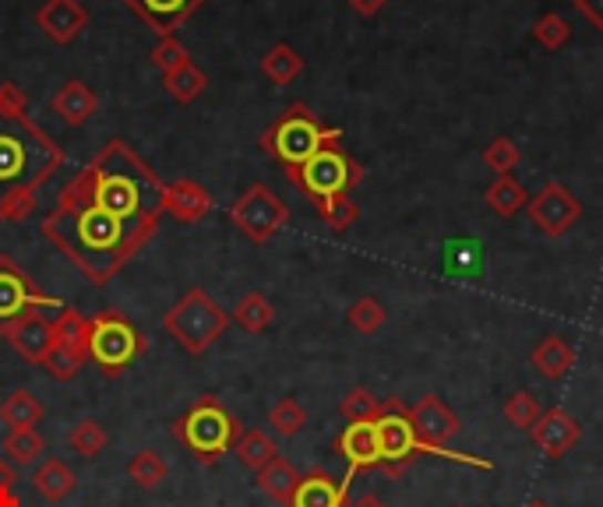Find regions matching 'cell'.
I'll use <instances>...</instances> for the list:
<instances>
[{
  "instance_id": "6da1fadb",
  "label": "cell",
  "mask_w": 603,
  "mask_h": 507,
  "mask_svg": "<svg viewBox=\"0 0 603 507\" xmlns=\"http://www.w3.org/2000/svg\"><path fill=\"white\" fill-rule=\"evenodd\" d=\"M47 232L95 282H103L110 271L121 268V261L134 250V244L149 237L152 223H124L110 216L100 205L71 198L61 211H53L47 219Z\"/></svg>"
},
{
  "instance_id": "7a4b0ae2",
  "label": "cell",
  "mask_w": 603,
  "mask_h": 507,
  "mask_svg": "<svg viewBox=\"0 0 603 507\" xmlns=\"http://www.w3.org/2000/svg\"><path fill=\"white\" fill-rule=\"evenodd\" d=\"M61 163V152L39 134L29 121L18 113L0 110V211L4 216H18V201H25V194L39 180H47V173Z\"/></svg>"
},
{
  "instance_id": "3957f363",
  "label": "cell",
  "mask_w": 603,
  "mask_h": 507,
  "mask_svg": "<svg viewBox=\"0 0 603 507\" xmlns=\"http://www.w3.org/2000/svg\"><path fill=\"white\" fill-rule=\"evenodd\" d=\"M89 184H92L89 201L106 208L110 216L124 223H152L155 208L166 198L152 173L134 163L124 148H110L103 159L92 166Z\"/></svg>"
},
{
  "instance_id": "277c9868",
  "label": "cell",
  "mask_w": 603,
  "mask_h": 507,
  "mask_svg": "<svg viewBox=\"0 0 603 507\" xmlns=\"http://www.w3.org/2000/svg\"><path fill=\"white\" fill-rule=\"evenodd\" d=\"M244 434L241 420L216 399L205 395L194 408L173 423V437H177L187 452L198 458L202 465H216L226 452H233V444Z\"/></svg>"
},
{
  "instance_id": "5b68a950",
  "label": "cell",
  "mask_w": 603,
  "mask_h": 507,
  "mask_svg": "<svg viewBox=\"0 0 603 507\" xmlns=\"http://www.w3.org/2000/svg\"><path fill=\"white\" fill-rule=\"evenodd\" d=\"M289 177H294V184H300V190L310 201L325 205V201L343 198V194L354 190L364 180V169L339 148V142H333L318 155H310L300 169H289Z\"/></svg>"
},
{
  "instance_id": "8992f818",
  "label": "cell",
  "mask_w": 603,
  "mask_h": 507,
  "mask_svg": "<svg viewBox=\"0 0 603 507\" xmlns=\"http://www.w3.org/2000/svg\"><path fill=\"white\" fill-rule=\"evenodd\" d=\"M343 134L336 127H321L304 106H294L283 121L265 134V148L289 169H300L310 155H318L325 145L339 142Z\"/></svg>"
},
{
  "instance_id": "52a82bcc",
  "label": "cell",
  "mask_w": 603,
  "mask_h": 507,
  "mask_svg": "<svg viewBox=\"0 0 603 507\" xmlns=\"http://www.w3.org/2000/svg\"><path fill=\"white\" fill-rule=\"evenodd\" d=\"M139 353H145V339L116 310H103L89 321V356L100 363L106 377L124 374Z\"/></svg>"
},
{
  "instance_id": "ba28073f",
  "label": "cell",
  "mask_w": 603,
  "mask_h": 507,
  "mask_svg": "<svg viewBox=\"0 0 603 507\" xmlns=\"http://www.w3.org/2000/svg\"><path fill=\"white\" fill-rule=\"evenodd\" d=\"M163 324H166L170 335L187 349V353L198 356L223 335L229 321H226V310H219L216 303H212L202 289H194L170 310Z\"/></svg>"
},
{
  "instance_id": "9c48e42d",
  "label": "cell",
  "mask_w": 603,
  "mask_h": 507,
  "mask_svg": "<svg viewBox=\"0 0 603 507\" xmlns=\"http://www.w3.org/2000/svg\"><path fill=\"white\" fill-rule=\"evenodd\" d=\"M375 437H378V469L392 479L402 476L423 455L410 423V408L399 399L381 402V416L375 420Z\"/></svg>"
},
{
  "instance_id": "30bf717a",
  "label": "cell",
  "mask_w": 603,
  "mask_h": 507,
  "mask_svg": "<svg viewBox=\"0 0 603 507\" xmlns=\"http://www.w3.org/2000/svg\"><path fill=\"white\" fill-rule=\"evenodd\" d=\"M527 211H530L533 226L543 232V237L558 240V237H565V232H572L579 226V219H582V201L572 194V187L554 180V184H543L540 194H533Z\"/></svg>"
},
{
  "instance_id": "8fae6325",
  "label": "cell",
  "mask_w": 603,
  "mask_h": 507,
  "mask_svg": "<svg viewBox=\"0 0 603 507\" xmlns=\"http://www.w3.org/2000/svg\"><path fill=\"white\" fill-rule=\"evenodd\" d=\"M47 307H57V303L43 297V292L35 289V282L14 268V261L0 258V328L25 318L29 310H47Z\"/></svg>"
},
{
  "instance_id": "7c38bea8",
  "label": "cell",
  "mask_w": 603,
  "mask_h": 507,
  "mask_svg": "<svg viewBox=\"0 0 603 507\" xmlns=\"http://www.w3.org/2000/svg\"><path fill=\"white\" fill-rule=\"evenodd\" d=\"M410 423H413L417 444L423 447V452H435V455L459 434V416L438 395H423L410 408Z\"/></svg>"
},
{
  "instance_id": "4fadbf2b",
  "label": "cell",
  "mask_w": 603,
  "mask_h": 507,
  "mask_svg": "<svg viewBox=\"0 0 603 507\" xmlns=\"http://www.w3.org/2000/svg\"><path fill=\"white\" fill-rule=\"evenodd\" d=\"M233 219H237V226L247 232L251 240L262 244L286 223V205L272 190L255 187V190L244 194V201L237 208H233Z\"/></svg>"
},
{
  "instance_id": "5bb4252c",
  "label": "cell",
  "mask_w": 603,
  "mask_h": 507,
  "mask_svg": "<svg viewBox=\"0 0 603 507\" xmlns=\"http://www.w3.org/2000/svg\"><path fill=\"white\" fill-rule=\"evenodd\" d=\"M530 437L548 458H565L582 441V426L561 405H551V408H543L540 420L530 426Z\"/></svg>"
},
{
  "instance_id": "9a60e30c",
  "label": "cell",
  "mask_w": 603,
  "mask_h": 507,
  "mask_svg": "<svg viewBox=\"0 0 603 507\" xmlns=\"http://www.w3.org/2000/svg\"><path fill=\"white\" fill-rule=\"evenodd\" d=\"M4 331V339L22 353L29 363H47L50 349H53V324L39 314V310H29L25 318H18L11 324L0 328Z\"/></svg>"
},
{
  "instance_id": "2e32d148",
  "label": "cell",
  "mask_w": 603,
  "mask_h": 507,
  "mask_svg": "<svg viewBox=\"0 0 603 507\" xmlns=\"http://www.w3.org/2000/svg\"><path fill=\"white\" fill-rule=\"evenodd\" d=\"M336 452L346 458L349 473L378 469V437H375V423H346V431L336 437Z\"/></svg>"
},
{
  "instance_id": "e0dca14e",
  "label": "cell",
  "mask_w": 603,
  "mask_h": 507,
  "mask_svg": "<svg viewBox=\"0 0 603 507\" xmlns=\"http://www.w3.org/2000/svg\"><path fill=\"white\" fill-rule=\"evenodd\" d=\"M289 507H346V483H336L325 469L300 476V486Z\"/></svg>"
},
{
  "instance_id": "ac0fdd59",
  "label": "cell",
  "mask_w": 603,
  "mask_h": 507,
  "mask_svg": "<svg viewBox=\"0 0 603 507\" xmlns=\"http://www.w3.org/2000/svg\"><path fill=\"white\" fill-rule=\"evenodd\" d=\"M530 363L536 366V374L540 377H548V381H561L569 374V370L575 366V349L561 339V335H548V339H540L533 345V353H530Z\"/></svg>"
},
{
  "instance_id": "d6986e66",
  "label": "cell",
  "mask_w": 603,
  "mask_h": 507,
  "mask_svg": "<svg viewBox=\"0 0 603 507\" xmlns=\"http://www.w3.org/2000/svg\"><path fill=\"white\" fill-rule=\"evenodd\" d=\"M53 349L57 353H64L78 363H85L89 356V321L78 314V310H64L61 318L53 324ZM50 349V353H53Z\"/></svg>"
},
{
  "instance_id": "ffe728a7",
  "label": "cell",
  "mask_w": 603,
  "mask_h": 507,
  "mask_svg": "<svg viewBox=\"0 0 603 507\" xmlns=\"http://www.w3.org/2000/svg\"><path fill=\"white\" fill-rule=\"evenodd\" d=\"M32 486H35V490L43 494L50 504H61L64 497H71V494H74L78 476H74V469H71L68 462H61V458H47V462L35 469Z\"/></svg>"
},
{
  "instance_id": "44dd1931",
  "label": "cell",
  "mask_w": 603,
  "mask_h": 507,
  "mask_svg": "<svg viewBox=\"0 0 603 507\" xmlns=\"http://www.w3.org/2000/svg\"><path fill=\"white\" fill-rule=\"evenodd\" d=\"M258 486H262V494L268 500L289 504L297 494V486H300V473L286 458H272L265 469H258Z\"/></svg>"
},
{
  "instance_id": "7402d4cb",
  "label": "cell",
  "mask_w": 603,
  "mask_h": 507,
  "mask_svg": "<svg viewBox=\"0 0 603 507\" xmlns=\"http://www.w3.org/2000/svg\"><path fill=\"white\" fill-rule=\"evenodd\" d=\"M483 198H488V208L494 211V216L512 219V216H519V211L530 205V190L509 173V177H494V184L488 187Z\"/></svg>"
},
{
  "instance_id": "603a6c76",
  "label": "cell",
  "mask_w": 603,
  "mask_h": 507,
  "mask_svg": "<svg viewBox=\"0 0 603 507\" xmlns=\"http://www.w3.org/2000/svg\"><path fill=\"white\" fill-rule=\"evenodd\" d=\"M43 402H39L35 395H29L25 387H18V392H11L4 399V405H0V420H4L11 431H35V423L43 420Z\"/></svg>"
},
{
  "instance_id": "cb8c5ba5",
  "label": "cell",
  "mask_w": 603,
  "mask_h": 507,
  "mask_svg": "<svg viewBox=\"0 0 603 507\" xmlns=\"http://www.w3.org/2000/svg\"><path fill=\"white\" fill-rule=\"evenodd\" d=\"M233 452H237V458L247 465V469H265V465L272 458H279V444L276 437H272L268 431H244L237 437V444H233Z\"/></svg>"
},
{
  "instance_id": "d4e9b609",
  "label": "cell",
  "mask_w": 603,
  "mask_h": 507,
  "mask_svg": "<svg viewBox=\"0 0 603 507\" xmlns=\"http://www.w3.org/2000/svg\"><path fill=\"white\" fill-rule=\"evenodd\" d=\"M166 458L160 452H152V447H145V452H139L131 462H127V476L134 486H142V490H155L163 479H166Z\"/></svg>"
},
{
  "instance_id": "484cf974",
  "label": "cell",
  "mask_w": 603,
  "mask_h": 507,
  "mask_svg": "<svg viewBox=\"0 0 603 507\" xmlns=\"http://www.w3.org/2000/svg\"><path fill=\"white\" fill-rule=\"evenodd\" d=\"M194 4H198V0H134V8H139L155 29H173Z\"/></svg>"
},
{
  "instance_id": "4316f807",
  "label": "cell",
  "mask_w": 603,
  "mask_h": 507,
  "mask_svg": "<svg viewBox=\"0 0 603 507\" xmlns=\"http://www.w3.org/2000/svg\"><path fill=\"white\" fill-rule=\"evenodd\" d=\"M533 39L543 46V50H565L569 46V39H572V25H569V18L565 14H558V11H548V14H540L536 18V25H533Z\"/></svg>"
},
{
  "instance_id": "83f0119b",
  "label": "cell",
  "mask_w": 603,
  "mask_h": 507,
  "mask_svg": "<svg viewBox=\"0 0 603 507\" xmlns=\"http://www.w3.org/2000/svg\"><path fill=\"white\" fill-rule=\"evenodd\" d=\"M268 423H272V431H276L279 437H297L307 426V408L297 399H283V402L272 405Z\"/></svg>"
},
{
  "instance_id": "f1b7e54d",
  "label": "cell",
  "mask_w": 603,
  "mask_h": 507,
  "mask_svg": "<svg viewBox=\"0 0 603 507\" xmlns=\"http://www.w3.org/2000/svg\"><path fill=\"white\" fill-rule=\"evenodd\" d=\"M68 444H71V452L74 455H82V458H95L106 447V431L95 420H78L71 426V434H68Z\"/></svg>"
},
{
  "instance_id": "f546056e",
  "label": "cell",
  "mask_w": 603,
  "mask_h": 507,
  "mask_svg": "<svg viewBox=\"0 0 603 507\" xmlns=\"http://www.w3.org/2000/svg\"><path fill=\"white\" fill-rule=\"evenodd\" d=\"M339 413L346 423H375L381 416V402L367 387H354V392H346Z\"/></svg>"
},
{
  "instance_id": "4dcf8cb0",
  "label": "cell",
  "mask_w": 603,
  "mask_h": 507,
  "mask_svg": "<svg viewBox=\"0 0 603 507\" xmlns=\"http://www.w3.org/2000/svg\"><path fill=\"white\" fill-rule=\"evenodd\" d=\"M233 318L241 321L244 331H265L272 324V318H276V310H272V303L262 297V292H251V297H244L237 303V310H233Z\"/></svg>"
},
{
  "instance_id": "1f68e13d",
  "label": "cell",
  "mask_w": 603,
  "mask_h": 507,
  "mask_svg": "<svg viewBox=\"0 0 603 507\" xmlns=\"http://www.w3.org/2000/svg\"><path fill=\"white\" fill-rule=\"evenodd\" d=\"M4 452L18 465H32V462H39V455L47 452V441L39 437L35 431H11L8 441H4Z\"/></svg>"
},
{
  "instance_id": "d6a6232c",
  "label": "cell",
  "mask_w": 603,
  "mask_h": 507,
  "mask_svg": "<svg viewBox=\"0 0 603 507\" xmlns=\"http://www.w3.org/2000/svg\"><path fill=\"white\" fill-rule=\"evenodd\" d=\"M166 201H170V208L177 211L181 219H198V216H205V211H208L205 190L191 187V184H177V187L166 194Z\"/></svg>"
},
{
  "instance_id": "836d02e7",
  "label": "cell",
  "mask_w": 603,
  "mask_h": 507,
  "mask_svg": "<svg viewBox=\"0 0 603 507\" xmlns=\"http://www.w3.org/2000/svg\"><path fill=\"white\" fill-rule=\"evenodd\" d=\"M522 152L512 138H494L488 148H483V166L494 169V177H509V173L519 166Z\"/></svg>"
},
{
  "instance_id": "e575fe53",
  "label": "cell",
  "mask_w": 603,
  "mask_h": 507,
  "mask_svg": "<svg viewBox=\"0 0 603 507\" xmlns=\"http://www.w3.org/2000/svg\"><path fill=\"white\" fill-rule=\"evenodd\" d=\"M540 402H536V395H530V392H512L509 395V402H504V420H509L515 431H530V426L540 420Z\"/></svg>"
},
{
  "instance_id": "d590c367",
  "label": "cell",
  "mask_w": 603,
  "mask_h": 507,
  "mask_svg": "<svg viewBox=\"0 0 603 507\" xmlns=\"http://www.w3.org/2000/svg\"><path fill=\"white\" fill-rule=\"evenodd\" d=\"M349 324H354L360 335H375V331L385 324V307L375 297H360L354 307H349Z\"/></svg>"
},
{
  "instance_id": "8d00e7d4",
  "label": "cell",
  "mask_w": 603,
  "mask_h": 507,
  "mask_svg": "<svg viewBox=\"0 0 603 507\" xmlns=\"http://www.w3.org/2000/svg\"><path fill=\"white\" fill-rule=\"evenodd\" d=\"M318 211L325 216V223L333 226L336 232H343V229H349L357 223V205H354V198H349V194H343V198H333V201H325V205H318Z\"/></svg>"
},
{
  "instance_id": "74e56055",
  "label": "cell",
  "mask_w": 603,
  "mask_h": 507,
  "mask_svg": "<svg viewBox=\"0 0 603 507\" xmlns=\"http://www.w3.org/2000/svg\"><path fill=\"white\" fill-rule=\"evenodd\" d=\"M572 8L575 14L586 18L596 32H603V0H572Z\"/></svg>"
},
{
  "instance_id": "f35d334b",
  "label": "cell",
  "mask_w": 603,
  "mask_h": 507,
  "mask_svg": "<svg viewBox=\"0 0 603 507\" xmlns=\"http://www.w3.org/2000/svg\"><path fill=\"white\" fill-rule=\"evenodd\" d=\"M346 507H388L378 494H360L357 500H349Z\"/></svg>"
},
{
  "instance_id": "ab89813d",
  "label": "cell",
  "mask_w": 603,
  "mask_h": 507,
  "mask_svg": "<svg viewBox=\"0 0 603 507\" xmlns=\"http://www.w3.org/2000/svg\"><path fill=\"white\" fill-rule=\"evenodd\" d=\"M0 507H22V500H18L14 486H0Z\"/></svg>"
},
{
  "instance_id": "60d3db41",
  "label": "cell",
  "mask_w": 603,
  "mask_h": 507,
  "mask_svg": "<svg viewBox=\"0 0 603 507\" xmlns=\"http://www.w3.org/2000/svg\"><path fill=\"white\" fill-rule=\"evenodd\" d=\"M381 4H385V0H354V8L360 14H375V11H381Z\"/></svg>"
},
{
  "instance_id": "b9f144b4",
  "label": "cell",
  "mask_w": 603,
  "mask_h": 507,
  "mask_svg": "<svg viewBox=\"0 0 603 507\" xmlns=\"http://www.w3.org/2000/svg\"><path fill=\"white\" fill-rule=\"evenodd\" d=\"M0 486H14V469L4 462H0Z\"/></svg>"
},
{
  "instance_id": "7bdbcfd3",
  "label": "cell",
  "mask_w": 603,
  "mask_h": 507,
  "mask_svg": "<svg viewBox=\"0 0 603 507\" xmlns=\"http://www.w3.org/2000/svg\"><path fill=\"white\" fill-rule=\"evenodd\" d=\"M527 507H551V504H548V500H540V497H533V500H530Z\"/></svg>"
}]
</instances>
